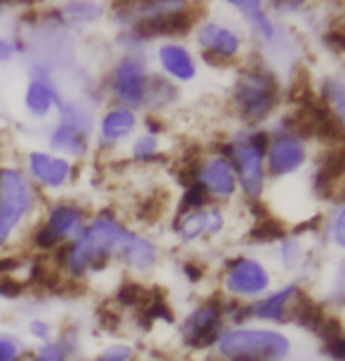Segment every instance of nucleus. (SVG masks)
I'll list each match as a JSON object with an SVG mask.
<instances>
[{
    "label": "nucleus",
    "instance_id": "37",
    "mask_svg": "<svg viewBox=\"0 0 345 361\" xmlns=\"http://www.w3.org/2000/svg\"><path fill=\"white\" fill-rule=\"evenodd\" d=\"M12 56V45L10 42H5V40H0V59H10Z\"/></svg>",
    "mask_w": 345,
    "mask_h": 361
},
{
    "label": "nucleus",
    "instance_id": "28",
    "mask_svg": "<svg viewBox=\"0 0 345 361\" xmlns=\"http://www.w3.org/2000/svg\"><path fill=\"white\" fill-rule=\"evenodd\" d=\"M134 359V348L127 343H115L102 350V355L95 357V361H132Z\"/></svg>",
    "mask_w": 345,
    "mask_h": 361
},
{
    "label": "nucleus",
    "instance_id": "12",
    "mask_svg": "<svg viewBox=\"0 0 345 361\" xmlns=\"http://www.w3.org/2000/svg\"><path fill=\"white\" fill-rule=\"evenodd\" d=\"M198 183L205 188L207 195L217 200H230L237 190V176L233 162L226 155H217L198 169Z\"/></svg>",
    "mask_w": 345,
    "mask_h": 361
},
{
    "label": "nucleus",
    "instance_id": "15",
    "mask_svg": "<svg viewBox=\"0 0 345 361\" xmlns=\"http://www.w3.org/2000/svg\"><path fill=\"white\" fill-rule=\"evenodd\" d=\"M296 293H298V286L289 284L270 295H261V298L249 307V314L256 317V319H263V322L289 319V310H291L293 298H296Z\"/></svg>",
    "mask_w": 345,
    "mask_h": 361
},
{
    "label": "nucleus",
    "instance_id": "6",
    "mask_svg": "<svg viewBox=\"0 0 345 361\" xmlns=\"http://www.w3.org/2000/svg\"><path fill=\"white\" fill-rule=\"evenodd\" d=\"M226 305L219 298L205 300L181 324V341L190 350H205L210 345H217L224 326Z\"/></svg>",
    "mask_w": 345,
    "mask_h": 361
},
{
    "label": "nucleus",
    "instance_id": "18",
    "mask_svg": "<svg viewBox=\"0 0 345 361\" xmlns=\"http://www.w3.org/2000/svg\"><path fill=\"white\" fill-rule=\"evenodd\" d=\"M174 233L183 242H195L200 237H207V233H210V209L202 207L178 212L174 221Z\"/></svg>",
    "mask_w": 345,
    "mask_h": 361
},
{
    "label": "nucleus",
    "instance_id": "22",
    "mask_svg": "<svg viewBox=\"0 0 345 361\" xmlns=\"http://www.w3.org/2000/svg\"><path fill=\"white\" fill-rule=\"evenodd\" d=\"M325 106L339 120L345 132V80L343 78H329L325 82Z\"/></svg>",
    "mask_w": 345,
    "mask_h": 361
},
{
    "label": "nucleus",
    "instance_id": "31",
    "mask_svg": "<svg viewBox=\"0 0 345 361\" xmlns=\"http://www.w3.org/2000/svg\"><path fill=\"white\" fill-rule=\"evenodd\" d=\"M329 235H332L334 247H339V249L345 251V204L339 207V212L334 214L332 230H329Z\"/></svg>",
    "mask_w": 345,
    "mask_h": 361
},
{
    "label": "nucleus",
    "instance_id": "2",
    "mask_svg": "<svg viewBox=\"0 0 345 361\" xmlns=\"http://www.w3.org/2000/svg\"><path fill=\"white\" fill-rule=\"evenodd\" d=\"M289 350V338L275 329L237 326L217 341V352L224 361H284Z\"/></svg>",
    "mask_w": 345,
    "mask_h": 361
},
{
    "label": "nucleus",
    "instance_id": "4",
    "mask_svg": "<svg viewBox=\"0 0 345 361\" xmlns=\"http://www.w3.org/2000/svg\"><path fill=\"white\" fill-rule=\"evenodd\" d=\"M277 80L268 71H247L235 85V106L242 120L261 122L272 113V108L277 104Z\"/></svg>",
    "mask_w": 345,
    "mask_h": 361
},
{
    "label": "nucleus",
    "instance_id": "29",
    "mask_svg": "<svg viewBox=\"0 0 345 361\" xmlns=\"http://www.w3.org/2000/svg\"><path fill=\"white\" fill-rule=\"evenodd\" d=\"M24 345L12 336H0V361H19L24 355Z\"/></svg>",
    "mask_w": 345,
    "mask_h": 361
},
{
    "label": "nucleus",
    "instance_id": "14",
    "mask_svg": "<svg viewBox=\"0 0 345 361\" xmlns=\"http://www.w3.org/2000/svg\"><path fill=\"white\" fill-rule=\"evenodd\" d=\"M115 258L132 272H148L157 263V247L150 240L134 233H125Z\"/></svg>",
    "mask_w": 345,
    "mask_h": 361
},
{
    "label": "nucleus",
    "instance_id": "19",
    "mask_svg": "<svg viewBox=\"0 0 345 361\" xmlns=\"http://www.w3.org/2000/svg\"><path fill=\"white\" fill-rule=\"evenodd\" d=\"M134 127H136V118L129 108H113V111L104 115L99 132H102L104 141L118 143L122 139H127V136L134 132Z\"/></svg>",
    "mask_w": 345,
    "mask_h": 361
},
{
    "label": "nucleus",
    "instance_id": "36",
    "mask_svg": "<svg viewBox=\"0 0 345 361\" xmlns=\"http://www.w3.org/2000/svg\"><path fill=\"white\" fill-rule=\"evenodd\" d=\"M183 272H186V277H188L190 281L202 279V268H198V265H193V263H186L183 265Z\"/></svg>",
    "mask_w": 345,
    "mask_h": 361
},
{
    "label": "nucleus",
    "instance_id": "8",
    "mask_svg": "<svg viewBox=\"0 0 345 361\" xmlns=\"http://www.w3.org/2000/svg\"><path fill=\"white\" fill-rule=\"evenodd\" d=\"M270 281V272L254 258H235L224 274V288L233 298H261Z\"/></svg>",
    "mask_w": 345,
    "mask_h": 361
},
{
    "label": "nucleus",
    "instance_id": "35",
    "mask_svg": "<svg viewBox=\"0 0 345 361\" xmlns=\"http://www.w3.org/2000/svg\"><path fill=\"white\" fill-rule=\"evenodd\" d=\"M12 235H14V228L10 226V223H5L3 219H0V249H3L7 242H10Z\"/></svg>",
    "mask_w": 345,
    "mask_h": 361
},
{
    "label": "nucleus",
    "instance_id": "9",
    "mask_svg": "<svg viewBox=\"0 0 345 361\" xmlns=\"http://www.w3.org/2000/svg\"><path fill=\"white\" fill-rule=\"evenodd\" d=\"M113 94L115 99L125 106H141L146 104L148 94V78L143 71V63L134 56L122 59L113 71Z\"/></svg>",
    "mask_w": 345,
    "mask_h": 361
},
{
    "label": "nucleus",
    "instance_id": "26",
    "mask_svg": "<svg viewBox=\"0 0 345 361\" xmlns=\"http://www.w3.org/2000/svg\"><path fill=\"white\" fill-rule=\"evenodd\" d=\"M61 12L71 21H92L99 17V5L90 3V0H71L68 5L61 7Z\"/></svg>",
    "mask_w": 345,
    "mask_h": 361
},
{
    "label": "nucleus",
    "instance_id": "17",
    "mask_svg": "<svg viewBox=\"0 0 345 361\" xmlns=\"http://www.w3.org/2000/svg\"><path fill=\"white\" fill-rule=\"evenodd\" d=\"M193 26V14L190 12H176L167 14V17H155V19H141L136 26V33L146 35H174V33H186Z\"/></svg>",
    "mask_w": 345,
    "mask_h": 361
},
{
    "label": "nucleus",
    "instance_id": "34",
    "mask_svg": "<svg viewBox=\"0 0 345 361\" xmlns=\"http://www.w3.org/2000/svg\"><path fill=\"white\" fill-rule=\"evenodd\" d=\"M28 331H31L33 338H38V341L47 343L49 341V324L42 322V319H33L31 324H28Z\"/></svg>",
    "mask_w": 345,
    "mask_h": 361
},
{
    "label": "nucleus",
    "instance_id": "13",
    "mask_svg": "<svg viewBox=\"0 0 345 361\" xmlns=\"http://www.w3.org/2000/svg\"><path fill=\"white\" fill-rule=\"evenodd\" d=\"M26 167H28V176L33 178V183H38L40 188H47V190H59L68 183L71 178V162L63 160V157L49 155V153H28L26 157Z\"/></svg>",
    "mask_w": 345,
    "mask_h": 361
},
{
    "label": "nucleus",
    "instance_id": "33",
    "mask_svg": "<svg viewBox=\"0 0 345 361\" xmlns=\"http://www.w3.org/2000/svg\"><path fill=\"white\" fill-rule=\"evenodd\" d=\"M327 355L334 357L336 361H345V336H336L332 341H327Z\"/></svg>",
    "mask_w": 345,
    "mask_h": 361
},
{
    "label": "nucleus",
    "instance_id": "23",
    "mask_svg": "<svg viewBox=\"0 0 345 361\" xmlns=\"http://www.w3.org/2000/svg\"><path fill=\"white\" fill-rule=\"evenodd\" d=\"M251 240L254 242H277L284 240L282 223L272 216H258L254 221V230H251Z\"/></svg>",
    "mask_w": 345,
    "mask_h": 361
},
{
    "label": "nucleus",
    "instance_id": "38",
    "mask_svg": "<svg viewBox=\"0 0 345 361\" xmlns=\"http://www.w3.org/2000/svg\"><path fill=\"white\" fill-rule=\"evenodd\" d=\"M291 5H298V3H303V0H289Z\"/></svg>",
    "mask_w": 345,
    "mask_h": 361
},
{
    "label": "nucleus",
    "instance_id": "5",
    "mask_svg": "<svg viewBox=\"0 0 345 361\" xmlns=\"http://www.w3.org/2000/svg\"><path fill=\"white\" fill-rule=\"evenodd\" d=\"M85 228V212L75 202H54L45 214V223L33 235V244L40 251H54L63 242L75 240Z\"/></svg>",
    "mask_w": 345,
    "mask_h": 361
},
{
    "label": "nucleus",
    "instance_id": "27",
    "mask_svg": "<svg viewBox=\"0 0 345 361\" xmlns=\"http://www.w3.org/2000/svg\"><path fill=\"white\" fill-rule=\"evenodd\" d=\"M132 155L134 160L139 162H150L157 157V141L153 134H146V136H139V139L134 141L132 146Z\"/></svg>",
    "mask_w": 345,
    "mask_h": 361
},
{
    "label": "nucleus",
    "instance_id": "25",
    "mask_svg": "<svg viewBox=\"0 0 345 361\" xmlns=\"http://www.w3.org/2000/svg\"><path fill=\"white\" fill-rule=\"evenodd\" d=\"M228 3L235 5L237 10H242L244 14H249L251 21L261 26V31L270 38V35H272V26H270V21L265 19V14L261 12V0H228Z\"/></svg>",
    "mask_w": 345,
    "mask_h": 361
},
{
    "label": "nucleus",
    "instance_id": "24",
    "mask_svg": "<svg viewBox=\"0 0 345 361\" xmlns=\"http://www.w3.org/2000/svg\"><path fill=\"white\" fill-rule=\"evenodd\" d=\"M279 258H282V265L286 270L301 268V263L305 261V251H303V244H301L298 237H284L282 249H279Z\"/></svg>",
    "mask_w": 345,
    "mask_h": 361
},
{
    "label": "nucleus",
    "instance_id": "21",
    "mask_svg": "<svg viewBox=\"0 0 345 361\" xmlns=\"http://www.w3.org/2000/svg\"><path fill=\"white\" fill-rule=\"evenodd\" d=\"M24 104H26L28 113H31V115H35V118H45V115L52 111V106L56 104V94L45 80L35 78V80L28 85Z\"/></svg>",
    "mask_w": 345,
    "mask_h": 361
},
{
    "label": "nucleus",
    "instance_id": "11",
    "mask_svg": "<svg viewBox=\"0 0 345 361\" xmlns=\"http://www.w3.org/2000/svg\"><path fill=\"white\" fill-rule=\"evenodd\" d=\"M265 160H268V171L272 176H289L298 171L305 162V146L298 136L282 132L268 143L265 150Z\"/></svg>",
    "mask_w": 345,
    "mask_h": 361
},
{
    "label": "nucleus",
    "instance_id": "32",
    "mask_svg": "<svg viewBox=\"0 0 345 361\" xmlns=\"http://www.w3.org/2000/svg\"><path fill=\"white\" fill-rule=\"evenodd\" d=\"M224 228H226V216L221 209L217 207H212L210 209V233H207V237H217L224 233Z\"/></svg>",
    "mask_w": 345,
    "mask_h": 361
},
{
    "label": "nucleus",
    "instance_id": "30",
    "mask_svg": "<svg viewBox=\"0 0 345 361\" xmlns=\"http://www.w3.org/2000/svg\"><path fill=\"white\" fill-rule=\"evenodd\" d=\"M31 361H68V355L59 343H45L38 352H33Z\"/></svg>",
    "mask_w": 345,
    "mask_h": 361
},
{
    "label": "nucleus",
    "instance_id": "7",
    "mask_svg": "<svg viewBox=\"0 0 345 361\" xmlns=\"http://www.w3.org/2000/svg\"><path fill=\"white\" fill-rule=\"evenodd\" d=\"M35 192L19 169L5 167L0 169V219L17 230L21 221L33 212Z\"/></svg>",
    "mask_w": 345,
    "mask_h": 361
},
{
    "label": "nucleus",
    "instance_id": "3",
    "mask_svg": "<svg viewBox=\"0 0 345 361\" xmlns=\"http://www.w3.org/2000/svg\"><path fill=\"white\" fill-rule=\"evenodd\" d=\"M268 134L256 132L251 136H240L233 146L226 148V157H230L237 171V183H240L242 192L247 195L251 202H258L263 195V183H265V171H263V160L265 150H268Z\"/></svg>",
    "mask_w": 345,
    "mask_h": 361
},
{
    "label": "nucleus",
    "instance_id": "20",
    "mask_svg": "<svg viewBox=\"0 0 345 361\" xmlns=\"http://www.w3.org/2000/svg\"><path fill=\"white\" fill-rule=\"evenodd\" d=\"M160 63L176 80H190V78H195V63H193L190 54L181 45H164L160 49Z\"/></svg>",
    "mask_w": 345,
    "mask_h": 361
},
{
    "label": "nucleus",
    "instance_id": "10",
    "mask_svg": "<svg viewBox=\"0 0 345 361\" xmlns=\"http://www.w3.org/2000/svg\"><path fill=\"white\" fill-rule=\"evenodd\" d=\"M87 136H90V118L75 108H63L61 122L54 127L49 136V146L54 150L68 155H83L87 150Z\"/></svg>",
    "mask_w": 345,
    "mask_h": 361
},
{
    "label": "nucleus",
    "instance_id": "16",
    "mask_svg": "<svg viewBox=\"0 0 345 361\" xmlns=\"http://www.w3.org/2000/svg\"><path fill=\"white\" fill-rule=\"evenodd\" d=\"M200 45L207 49V54H217L221 59H228L237 52V38L233 31H228L224 26H217V24H207L200 28V35H198Z\"/></svg>",
    "mask_w": 345,
    "mask_h": 361
},
{
    "label": "nucleus",
    "instance_id": "1",
    "mask_svg": "<svg viewBox=\"0 0 345 361\" xmlns=\"http://www.w3.org/2000/svg\"><path fill=\"white\" fill-rule=\"evenodd\" d=\"M125 233L127 228L115 216L99 214L95 221L80 230V235L71 242V247L63 251V270L71 277H85L92 270L104 268L118 254V247Z\"/></svg>",
    "mask_w": 345,
    "mask_h": 361
}]
</instances>
